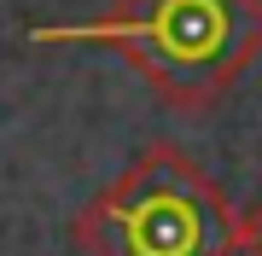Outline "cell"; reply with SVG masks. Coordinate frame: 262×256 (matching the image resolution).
<instances>
[{
	"label": "cell",
	"mask_w": 262,
	"mask_h": 256,
	"mask_svg": "<svg viewBox=\"0 0 262 256\" xmlns=\"http://www.w3.org/2000/svg\"><path fill=\"white\" fill-rule=\"evenodd\" d=\"M117 245L122 256H215L222 250V210L210 187L181 163H151L134 187L117 192Z\"/></svg>",
	"instance_id": "6da1fadb"
},
{
	"label": "cell",
	"mask_w": 262,
	"mask_h": 256,
	"mask_svg": "<svg viewBox=\"0 0 262 256\" xmlns=\"http://www.w3.org/2000/svg\"><path fill=\"white\" fill-rule=\"evenodd\" d=\"M146 41L181 70H198L233 41V0H158V12L146 18Z\"/></svg>",
	"instance_id": "7a4b0ae2"
},
{
	"label": "cell",
	"mask_w": 262,
	"mask_h": 256,
	"mask_svg": "<svg viewBox=\"0 0 262 256\" xmlns=\"http://www.w3.org/2000/svg\"><path fill=\"white\" fill-rule=\"evenodd\" d=\"M245 245H251V250L262 256V210H256V216H251V227H245Z\"/></svg>",
	"instance_id": "3957f363"
}]
</instances>
